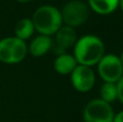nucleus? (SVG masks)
Segmentation results:
<instances>
[{
	"label": "nucleus",
	"instance_id": "obj_16",
	"mask_svg": "<svg viewBox=\"0 0 123 122\" xmlns=\"http://www.w3.org/2000/svg\"><path fill=\"white\" fill-rule=\"evenodd\" d=\"M119 6L121 8V10L123 11V0H119Z\"/></svg>",
	"mask_w": 123,
	"mask_h": 122
},
{
	"label": "nucleus",
	"instance_id": "obj_17",
	"mask_svg": "<svg viewBox=\"0 0 123 122\" xmlns=\"http://www.w3.org/2000/svg\"><path fill=\"white\" fill-rule=\"evenodd\" d=\"M16 1L22 2V3H26V2H29V1H31V0H16Z\"/></svg>",
	"mask_w": 123,
	"mask_h": 122
},
{
	"label": "nucleus",
	"instance_id": "obj_3",
	"mask_svg": "<svg viewBox=\"0 0 123 122\" xmlns=\"http://www.w3.org/2000/svg\"><path fill=\"white\" fill-rule=\"evenodd\" d=\"M28 48L25 41L16 37H6L0 40V62L18 64L26 57Z\"/></svg>",
	"mask_w": 123,
	"mask_h": 122
},
{
	"label": "nucleus",
	"instance_id": "obj_18",
	"mask_svg": "<svg viewBox=\"0 0 123 122\" xmlns=\"http://www.w3.org/2000/svg\"><path fill=\"white\" fill-rule=\"evenodd\" d=\"M120 60H121V63H122V65H123V52H122L121 56H120Z\"/></svg>",
	"mask_w": 123,
	"mask_h": 122
},
{
	"label": "nucleus",
	"instance_id": "obj_8",
	"mask_svg": "<svg viewBox=\"0 0 123 122\" xmlns=\"http://www.w3.org/2000/svg\"><path fill=\"white\" fill-rule=\"evenodd\" d=\"M56 36V43L58 47L63 49H69L71 47H74L77 42V32L74 28L69 26H62L60 29L55 32Z\"/></svg>",
	"mask_w": 123,
	"mask_h": 122
},
{
	"label": "nucleus",
	"instance_id": "obj_15",
	"mask_svg": "<svg viewBox=\"0 0 123 122\" xmlns=\"http://www.w3.org/2000/svg\"><path fill=\"white\" fill-rule=\"evenodd\" d=\"M112 122H123V110L120 112H118V114L113 117Z\"/></svg>",
	"mask_w": 123,
	"mask_h": 122
},
{
	"label": "nucleus",
	"instance_id": "obj_1",
	"mask_svg": "<svg viewBox=\"0 0 123 122\" xmlns=\"http://www.w3.org/2000/svg\"><path fill=\"white\" fill-rule=\"evenodd\" d=\"M105 53V45L98 37L86 35L78 39L74 44V57L78 65L94 66L97 65Z\"/></svg>",
	"mask_w": 123,
	"mask_h": 122
},
{
	"label": "nucleus",
	"instance_id": "obj_14",
	"mask_svg": "<svg viewBox=\"0 0 123 122\" xmlns=\"http://www.w3.org/2000/svg\"><path fill=\"white\" fill-rule=\"evenodd\" d=\"M116 84H117V95H118L117 98L123 104V76Z\"/></svg>",
	"mask_w": 123,
	"mask_h": 122
},
{
	"label": "nucleus",
	"instance_id": "obj_13",
	"mask_svg": "<svg viewBox=\"0 0 123 122\" xmlns=\"http://www.w3.org/2000/svg\"><path fill=\"white\" fill-rule=\"evenodd\" d=\"M117 97V84L111 82H105L100 88V99L110 104L116 101Z\"/></svg>",
	"mask_w": 123,
	"mask_h": 122
},
{
	"label": "nucleus",
	"instance_id": "obj_12",
	"mask_svg": "<svg viewBox=\"0 0 123 122\" xmlns=\"http://www.w3.org/2000/svg\"><path fill=\"white\" fill-rule=\"evenodd\" d=\"M35 31V27L32 21L30 18H22L16 23L14 28L15 37L21 40L25 41L26 39H29Z\"/></svg>",
	"mask_w": 123,
	"mask_h": 122
},
{
	"label": "nucleus",
	"instance_id": "obj_6",
	"mask_svg": "<svg viewBox=\"0 0 123 122\" xmlns=\"http://www.w3.org/2000/svg\"><path fill=\"white\" fill-rule=\"evenodd\" d=\"M113 117L115 114L110 104L100 98L89 102L83 110L84 122H112Z\"/></svg>",
	"mask_w": 123,
	"mask_h": 122
},
{
	"label": "nucleus",
	"instance_id": "obj_11",
	"mask_svg": "<svg viewBox=\"0 0 123 122\" xmlns=\"http://www.w3.org/2000/svg\"><path fill=\"white\" fill-rule=\"evenodd\" d=\"M89 6L97 14L106 15L119 6V0H89Z\"/></svg>",
	"mask_w": 123,
	"mask_h": 122
},
{
	"label": "nucleus",
	"instance_id": "obj_2",
	"mask_svg": "<svg viewBox=\"0 0 123 122\" xmlns=\"http://www.w3.org/2000/svg\"><path fill=\"white\" fill-rule=\"evenodd\" d=\"M31 21L35 30L40 35L49 37L55 35V32L63 26L61 11L52 6H42L37 9Z\"/></svg>",
	"mask_w": 123,
	"mask_h": 122
},
{
	"label": "nucleus",
	"instance_id": "obj_5",
	"mask_svg": "<svg viewBox=\"0 0 123 122\" xmlns=\"http://www.w3.org/2000/svg\"><path fill=\"white\" fill-rule=\"evenodd\" d=\"M97 70L105 82L117 83L123 76V65L119 56L115 54H107L98 62Z\"/></svg>",
	"mask_w": 123,
	"mask_h": 122
},
{
	"label": "nucleus",
	"instance_id": "obj_7",
	"mask_svg": "<svg viewBox=\"0 0 123 122\" xmlns=\"http://www.w3.org/2000/svg\"><path fill=\"white\" fill-rule=\"evenodd\" d=\"M71 83L74 88L79 92H89L95 83V75L91 67L84 65H77L76 68L72 70Z\"/></svg>",
	"mask_w": 123,
	"mask_h": 122
},
{
	"label": "nucleus",
	"instance_id": "obj_9",
	"mask_svg": "<svg viewBox=\"0 0 123 122\" xmlns=\"http://www.w3.org/2000/svg\"><path fill=\"white\" fill-rule=\"evenodd\" d=\"M52 39L49 36H44V35H39L37 36L34 40L30 42L28 51L30 52L32 56H42L47 54L52 48Z\"/></svg>",
	"mask_w": 123,
	"mask_h": 122
},
{
	"label": "nucleus",
	"instance_id": "obj_10",
	"mask_svg": "<svg viewBox=\"0 0 123 122\" xmlns=\"http://www.w3.org/2000/svg\"><path fill=\"white\" fill-rule=\"evenodd\" d=\"M77 65L78 63H77L76 58L74 57V55L64 53L56 57L55 62H54V69L56 73H61V75H68V73H72V70L76 68Z\"/></svg>",
	"mask_w": 123,
	"mask_h": 122
},
{
	"label": "nucleus",
	"instance_id": "obj_4",
	"mask_svg": "<svg viewBox=\"0 0 123 122\" xmlns=\"http://www.w3.org/2000/svg\"><path fill=\"white\" fill-rule=\"evenodd\" d=\"M89 6L80 0H71L64 6L61 11L63 24L69 27H78L86 22L89 17Z\"/></svg>",
	"mask_w": 123,
	"mask_h": 122
}]
</instances>
